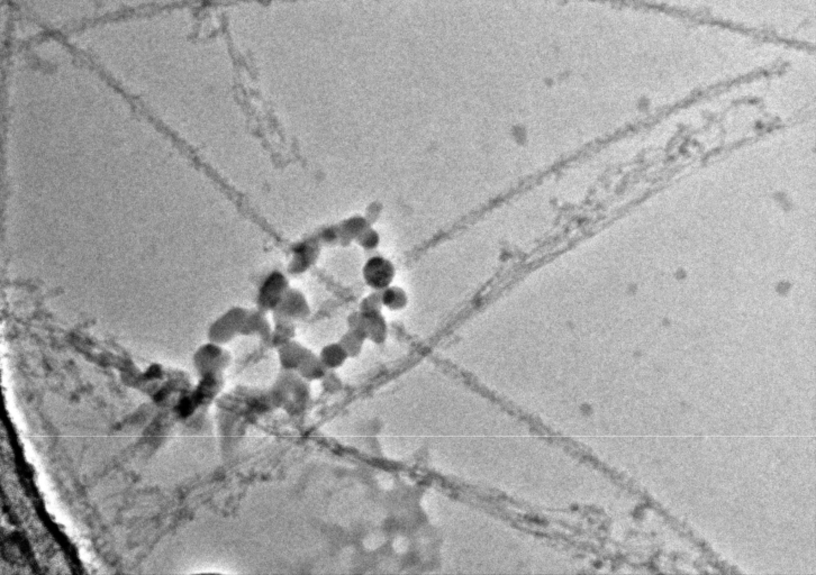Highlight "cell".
Masks as SVG:
<instances>
[{
	"mask_svg": "<svg viewBox=\"0 0 816 575\" xmlns=\"http://www.w3.org/2000/svg\"><path fill=\"white\" fill-rule=\"evenodd\" d=\"M289 289V280L286 274L280 271H272L265 276L260 285L258 303L265 310L274 311L281 303Z\"/></svg>",
	"mask_w": 816,
	"mask_h": 575,
	"instance_id": "cell-1",
	"label": "cell"
},
{
	"mask_svg": "<svg viewBox=\"0 0 816 575\" xmlns=\"http://www.w3.org/2000/svg\"><path fill=\"white\" fill-rule=\"evenodd\" d=\"M363 276L365 285L374 291H381L392 285L395 278V267L386 258L374 256L363 265Z\"/></svg>",
	"mask_w": 816,
	"mask_h": 575,
	"instance_id": "cell-2",
	"label": "cell"
},
{
	"mask_svg": "<svg viewBox=\"0 0 816 575\" xmlns=\"http://www.w3.org/2000/svg\"><path fill=\"white\" fill-rule=\"evenodd\" d=\"M321 242L319 238H307L298 242L292 249V258L289 262L288 272L292 276H301L315 265L321 254Z\"/></svg>",
	"mask_w": 816,
	"mask_h": 575,
	"instance_id": "cell-3",
	"label": "cell"
},
{
	"mask_svg": "<svg viewBox=\"0 0 816 575\" xmlns=\"http://www.w3.org/2000/svg\"><path fill=\"white\" fill-rule=\"evenodd\" d=\"M278 318L294 320L306 317L310 312V305L307 298L301 291L290 288L283 301L274 311Z\"/></svg>",
	"mask_w": 816,
	"mask_h": 575,
	"instance_id": "cell-4",
	"label": "cell"
},
{
	"mask_svg": "<svg viewBox=\"0 0 816 575\" xmlns=\"http://www.w3.org/2000/svg\"><path fill=\"white\" fill-rule=\"evenodd\" d=\"M370 226L368 218L360 216V215H354L351 217L343 220L342 223L339 224L340 232H341V242L340 244L342 245H348L352 241H356L359 235Z\"/></svg>",
	"mask_w": 816,
	"mask_h": 575,
	"instance_id": "cell-5",
	"label": "cell"
},
{
	"mask_svg": "<svg viewBox=\"0 0 816 575\" xmlns=\"http://www.w3.org/2000/svg\"><path fill=\"white\" fill-rule=\"evenodd\" d=\"M381 303L383 307L398 310L405 307L407 303V294L401 288L389 285L381 291Z\"/></svg>",
	"mask_w": 816,
	"mask_h": 575,
	"instance_id": "cell-6",
	"label": "cell"
},
{
	"mask_svg": "<svg viewBox=\"0 0 816 575\" xmlns=\"http://www.w3.org/2000/svg\"><path fill=\"white\" fill-rule=\"evenodd\" d=\"M360 247L365 251H374L377 249L378 245L381 243V236L378 234L377 231H374L372 227L369 226L368 228L365 229L359 238L356 240Z\"/></svg>",
	"mask_w": 816,
	"mask_h": 575,
	"instance_id": "cell-7",
	"label": "cell"
},
{
	"mask_svg": "<svg viewBox=\"0 0 816 575\" xmlns=\"http://www.w3.org/2000/svg\"><path fill=\"white\" fill-rule=\"evenodd\" d=\"M319 241L325 245H334L341 242V232L339 225H331L322 229L319 234Z\"/></svg>",
	"mask_w": 816,
	"mask_h": 575,
	"instance_id": "cell-8",
	"label": "cell"
},
{
	"mask_svg": "<svg viewBox=\"0 0 816 575\" xmlns=\"http://www.w3.org/2000/svg\"><path fill=\"white\" fill-rule=\"evenodd\" d=\"M381 307H383V303H381V291H374L372 294L365 297L363 300V303L360 305V311L361 312L381 311Z\"/></svg>",
	"mask_w": 816,
	"mask_h": 575,
	"instance_id": "cell-9",
	"label": "cell"
}]
</instances>
